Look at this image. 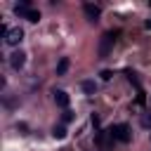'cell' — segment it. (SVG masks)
<instances>
[{"mask_svg":"<svg viewBox=\"0 0 151 151\" xmlns=\"http://www.w3.org/2000/svg\"><path fill=\"white\" fill-rule=\"evenodd\" d=\"M116 31H109V33H104L101 35V42H99V57L101 59H106L109 54H111V50H113V42H116Z\"/></svg>","mask_w":151,"mask_h":151,"instance_id":"cell-1","label":"cell"},{"mask_svg":"<svg viewBox=\"0 0 151 151\" xmlns=\"http://www.w3.org/2000/svg\"><path fill=\"white\" fill-rule=\"evenodd\" d=\"M111 134H113L116 142H123V144H127V142L132 139V132H130V125H127V123L113 125V127H111Z\"/></svg>","mask_w":151,"mask_h":151,"instance_id":"cell-2","label":"cell"},{"mask_svg":"<svg viewBox=\"0 0 151 151\" xmlns=\"http://www.w3.org/2000/svg\"><path fill=\"white\" fill-rule=\"evenodd\" d=\"M14 14H17V17L28 19V21H38V19H40V12H38V9H31V7H28V2L14 5Z\"/></svg>","mask_w":151,"mask_h":151,"instance_id":"cell-3","label":"cell"},{"mask_svg":"<svg viewBox=\"0 0 151 151\" xmlns=\"http://www.w3.org/2000/svg\"><path fill=\"white\" fill-rule=\"evenodd\" d=\"M83 12H85V17H87L90 21H97V19L101 17V9H99L97 5H92V2H85V5H83Z\"/></svg>","mask_w":151,"mask_h":151,"instance_id":"cell-4","label":"cell"},{"mask_svg":"<svg viewBox=\"0 0 151 151\" xmlns=\"http://www.w3.org/2000/svg\"><path fill=\"white\" fill-rule=\"evenodd\" d=\"M111 142H113L111 127H109V130H99V132H97V144H99V146H104V149H106V146H111Z\"/></svg>","mask_w":151,"mask_h":151,"instance_id":"cell-5","label":"cell"},{"mask_svg":"<svg viewBox=\"0 0 151 151\" xmlns=\"http://www.w3.org/2000/svg\"><path fill=\"white\" fill-rule=\"evenodd\" d=\"M21 40H24V31H21V28H12V31L7 33V38H5L7 45H19Z\"/></svg>","mask_w":151,"mask_h":151,"instance_id":"cell-6","label":"cell"},{"mask_svg":"<svg viewBox=\"0 0 151 151\" xmlns=\"http://www.w3.org/2000/svg\"><path fill=\"white\" fill-rule=\"evenodd\" d=\"M24 61H26V54H24V52H14V54L9 57V66H12L14 71H19V68L24 66Z\"/></svg>","mask_w":151,"mask_h":151,"instance_id":"cell-7","label":"cell"},{"mask_svg":"<svg viewBox=\"0 0 151 151\" xmlns=\"http://www.w3.org/2000/svg\"><path fill=\"white\" fill-rule=\"evenodd\" d=\"M54 101H57L61 109H66V106H68V94H66L64 90H54Z\"/></svg>","mask_w":151,"mask_h":151,"instance_id":"cell-8","label":"cell"},{"mask_svg":"<svg viewBox=\"0 0 151 151\" xmlns=\"http://www.w3.org/2000/svg\"><path fill=\"white\" fill-rule=\"evenodd\" d=\"M68 71V59L64 57V59H59V64H57V76H64Z\"/></svg>","mask_w":151,"mask_h":151,"instance_id":"cell-9","label":"cell"},{"mask_svg":"<svg viewBox=\"0 0 151 151\" xmlns=\"http://www.w3.org/2000/svg\"><path fill=\"white\" fill-rule=\"evenodd\" d=\"M83 90H85L87 94H94V92H97V83H94V80H83Z\"/></svg>","mask_w":151,"mask_h":151,"instance_id":"cell-10","label":"cell"},{"mask_svg":"<svg viewBox=\"0 0 151 151\" xmlns=\"http://www.w3.org/2000/svg\"><path fill=\"white\" fill-rule=\"evenodd\" d=\"M52 134H54L57 139H64V137H66V127H64V125H57V127L52 130Z\"/></svg>","mask_w":151,"mask_h":151,"instance_id":"cell-11","label":"cell"},{"mask_svg":"<svg viewBox=\"0 0 151 151\" xmlns=\"http://www.w3.org/2000/svg\"><path fill=\"white\" fill-rule=\"evenodd\" d=\"M61 120H64V123H71V120H73V113H71V111H64Z\"/></svg>","mask_w":151,"mask_h":151,"instance_id":"cell-12","label":"cell"},{"mask_svg":"<svg viewBox=\"0 0 151 151\" xmlns=\"http://www.w3.org/2000/svg\"><path fill=\"white\" fill-rule=\"evenodd\" d=\"M111 76H113L111 71H101V78H104V80H111Z\"/></svg>","mask_w":151,"mask_h":151,"instance_id":"cell-13","label":"cell"},{"mask_svg":"<svg viewBox=\"0 0 151 151\" xmlns=\"http://www.w3.org/2000/svg\"><path fill=\"white\" fill-rule=\"evenodd\" d=\"M144 125H146V127L151 125V116H144Z\"/></svg>","mask_w":151,"mask_h":151,"instance_id":"cell-14","label":"cell"},{"mask_svg":"<svg viewBox=\"0 0 151 151\" xmlns=\"http://www.w3.org/2000/svg\"><path fill=\"white\" fill-rule=\"evenodd\" d=\"M146 28H151V19H149V21H146Z\"/></svg>","mask_w":151,"mask_h":151,"instance_id":"cell-15","label":"cell"}]
</instances>
